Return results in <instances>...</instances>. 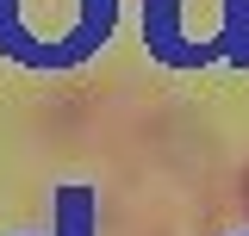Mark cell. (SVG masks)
Returning <instances> with one entry per match:
<instances>
[{
	"label": "cell",
	"instance_id": "1",
	"mask_svg": "<svg viewBox=\"0 0 249 236\" xmlns=\"http://www.w3.org/2000/svg\"><path fill=\"white\" fill-rule=\"evenodd\" d=\"M6 31L19 37L13 50L37 62H75L112 25V0H0Z\"/></svg>",
	"mask_w": 249,
	"mask_h": 236
},
{
	"label": "cell",
	"instance_id": "2",
	"mask_svg": "<svg viewBox=\"0 0 249 236\" xmlns=\"http://www.w3.org/2000/svg\"><path fill=\"white\" fill-rule=\"evenodd\" d=\"M150 50L168 62H199V44L181 37V0H150Z\"/></svg>",
	"mask_w": 249,
	"mask_h": 236
}]
</instances>
